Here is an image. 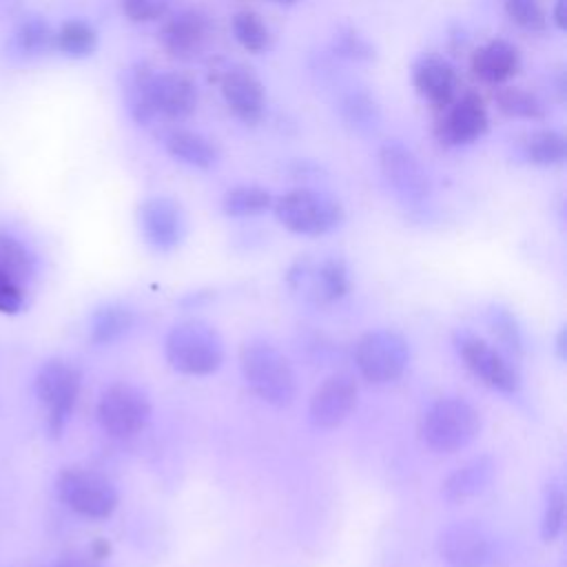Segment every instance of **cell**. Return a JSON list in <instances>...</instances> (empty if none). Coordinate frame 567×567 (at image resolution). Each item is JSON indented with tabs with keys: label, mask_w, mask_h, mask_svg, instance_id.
Here are the masks:
<instances>
[{
	"label": "cell",
	"mask_w": 567,
	"mask_h": 567,
	"mask_svg": "<svg viewBox=\"0 0 567 567\" xmlns=\"http://www.w3.org/2000/svg\"><path fill=\"white\" fill-rule=\"evenodd\" d=\"M470 66H472V73L481 82L498 86V84H505L507 80H512L518 73L520 53L512 42H507L503 38H496V40L485 42L483 47H478L472 53Z\"/></svg>",
	"instance_id": "obj_19"
},
{
	"label": "cell",
	"mask_w": 567,
	"mask_h": 567,
	"mask_svg": "<svg viewBox=\"0 0 567 567\" xmlns=\"http://www.w3.org/2000/svg\"><path fill=\"white\" fill-rule=\"evenodd\" d=\"M233 35L250 53L268 51L272 44V33L257 11L241 9L233 16Z\"/></svg>",
	"instance_id": "obj_29"
},
{
	"label": "cell",
	"mask_w": 567,
	"mask_h": 567,
	"mask_svg": "<svg viewBox=\"0 0 567 567\" xmlns=\"http://www.w3.org/2000/svg\"><path fill=\"white\" fill-rule=\"evenodd\" d=\"M354 365L370 383L396 381L410 363L408 341L392 330H370L354 343Z\"/></svg>",
	"instance_id": "obj_7"
},
{
	"label": "cell",
	"mask_w": 567,
	"mask_h": 567,
	"mask_svg": "<svg viewBox=\"0 0 567 567\" xmlns=\"http://www.w3.org/2000/svg\"><path fill=\"white\" fill-rule=\"evenodd\" d=\"M277 4H286V7H290V4H297L299 0H275Z\"/></svg>",
	"instance_id": "obj_42"
},
{
	"label": "cell",
	"mask_w": 567,
	"mask_h": 567,
	"mask_svg": "<svg viewBox=\"0 0 567 567\" xmlns=\"http://www.w3.org/2000/svg\"><path fill=\"white\" fill-rule=\"evenodd\" d=\"M439 551L452 567H483L492 556V545L481 527L454 523L441 532Z\"/></svg>",
	"instance_id": "obj_18"
},
{
	"label": "cell",
	"mask_w": 567,
	"mask_h": 567,
	"mask_svg": "<svg viewBox=\"0 0 567 567\" xmlns=\"http://www.w3.org/2000/svg\"><path fill=\"white\" fill-rule=\"evenodd\" d=\"M55 492L69 509L93 520L111 516L120 501L115 485L106 476L78 465L58 474Z\"/></svg>",
	"instance_id": "obj_6"
},
{
	"label": "cell",
	"mask_w": 567,
	"mask_h": 567,
	"mask_svg": "<svg viewBox=\"0 0 567 567\" xmlns=\"http://www.w3.org/2000/svg\"><path fill=\"white\" fill-rule=\"evenodd\" d=\"M246 385L266 403L286 408L297 396V374L290 359L266 339H248L239 352Z\"/></svg>",
	"instance_id": "obj_2"
},
{
	"label": "cell",
	"mask_w": 567,
	"mask_h": 567,
	"mask_svg": "<svg viewBox=\"0 0 567 567\" xmlns=\"http://www.w3.org/2000/svg\"><path fill=\"white\" fill-rule=\"evenodd\" d=\"M494 476V461L489 456H478L456 467L443 483V496L452 503L467 501L481 494Z\"/></svg>",
	"instance_id": "obj_21"
},
{
	"label": "cell",
	"mask_w": 567,
	"mask_h": 567,
	"mask_svg": "<svg viewBox=\"0 0 567 567\" xmlns=\"http://www.w3.org/2000/svg\"><path fill=\"white\" fill-rule=\"evenodd\" d=\"M412 86L432 109L443 111L458 95V75L447 60L423 55L412 66Z\"/></svg>",
	"instance_id": "obj_17"
},
{
	"label": "cell",
	"mask_w": 567,
	"mask_h": 567,
	"mask_svg": "<svg viewBox=\"0 0 567 567\" xmlns=\"http://www.w3.org/2000/svg\"><path fill=\"white\" fill-rule=\"evenodd\" d=\"M332 53L337 58L350 62H370L374 60V47L354 29V27H339L332 35Z\"/></svg>",
	"instance_id": "obj_33"
},
{
	"label": "cell",
	"mask_w": 567,
	"mask_h": 567,
	"mask_svg": "<svg viewBox=\"0 0 567 567\" xmlns=\"http://www.w3.org/2000/svg\"><path fill=\"white\" fill-rule=\"evenodd\" d=\"M339 113L343 122L357 131H374L381 122V109L377 100L361 89H352L341 95Z\"/></svg>",
	"instance_id": "obj_27"
},
{
	"label": "cell",
	"mask_w": 567,
	"mask_h": 567,
	"mask_svg": "<svg viewBox=\"0 0 567 567\" xmlns=\"http://www.w3.org/2000/svg\"><path fill=\"white\" fill-rule=\"evenodd\" d=\"M140 230L144 241L157 252L175 250L186 233L179 204L166 195H153L140 204Z\"/></svg>",
	"instance_id": "obj_14"
},
{
	"label": "cell",
	"mask_w": 567,
	"mask_h": 567,
	"mask_svg": "<svg viewBox=\"0 0 567 567\" xmlns=\"http://www.w3.org/2000/svg\"><path fill=\"white\" fill-rule=\"evenodd\" d=\"M272 195L268 188L257 184H237L221 197V210L228 217H252L272 208Z\"/></svg>",
	"instance_id": "obj_25"
},
{
	"label": "cell",
	"mask_w": 567,
	"mask_h": 567,
	"mask_svg": "<svg viewBox=\"0 0 567 567\" xmlns=\"http://www.w3.org/2000/svg\"><path fill=\"white\" fill-rule=\"evenodd\" d=\"M168 365L188 377H206L219 370L224 361V341L219 332L204 321L175 323L164 339Z\"/></svg>",
	"instance_id": "obj_3"
},
{
	"label": "cell",
	"mask_w": 567,
	"mask_h": 567,
	"mask_svg": "<svg viewBox=\"0 0 567 567\" xmlns=\"http://www.w3.org/2000/svg\"><path fill=\"white\" fill-rule=\"evenodd\" d=\"M507 18L529 33H543L549 24L547 11L540 0H503Z\"/></svg>",
	"instance_id": "obj_32"
},
{
	"label": "cell",
	"mask_w": 567,
	"mask_h": 567,
	"mask_svg": "<svg viewBox=\"0 0 567 567\" xmlns=\"http://www.w3.org/2000/svg\"><path fill=\"white\" fill-rule=\"evenodd\" d=\"M520 155L540 168L560 166L565 162V137L554 128H536L523 135Z\"/></svg>",
	"instance_id": "obj_24"
},
{
	"label": "cell",
	"mask_w": 567,
	"mask_h": 567,
	"mask_svg": "<svg viewBox=\"0 0 567 567\" xmlns=\"http://www.w3.org/2000/svg\"><path fill=\"white\" fill-rule=\"evenodd\" d=\"M277 221L295 235L319 237L343 221V206L312 188H292L272 202Z\"/></svg>",
	"instance_id": "obj_5"
},
{
	"label": "cell",
	"mask_w": 567,
	"mask_h": 567,
	"mask_svg": "<svg viewBox=\"0 0 567 567\" xmlns=\"http://www.w3.org/2000/svg\"><path fill=\"white\" fill-rule=\"evenodd\" d=\"M489 128V113L485 102L467 91L456 95L454 102L443 109V115L436 120L434 135L443 146H467L478 142Z\"/></svg>",
	"instance_id": "obj_12"
},
{
	"label": "cell",
	"mask_w": 567,
	"mask_h": 567,
	"mask_svg": "<svg viewBox=\"0 0 567 567\" xmlns=\"http://www.w3.org/2000/svg\"><path fill=\"white\" fill-rule=\"evenodd\" d=\"M24 303V286L0 270V312L16 315Z\"/></svg>",
	"instance_id": "obj_37"
},
{
	"label": "cell",
	"mask_w": 567,
	"mask_h": 567,
	"mask_svg": "<svg viewBox=\"0 0 567 567\" xmlns=\"http://www.w3.org/2000/svg\"><path fill=\"white\" fill-rule=\"evenodd\" d=\"M104 551H109V547H106L102 540H100V543H95V556H102Z\"/></svg>",
	"instance_id": "obj_40"
},
{
	"label": "cell",
	"mask_w": 567,
	"mask_h": 567,
	"mask_svg": "<svg viewBox=\"0 0 567 567\" xmlns=\"http://www.w3.org/2000/svg\"><path fill=\"white\" fill-rule=\"evenodd\" d=\"M489 326L496 332L498 341L514 354H523L525 350V341H523V332L514 319V315L505 308H492L489 310Z\"/></svg>",
	"instance_id": "obj_35"
},
{
	"label": "cell",
	"mask_w": 567,
	"mask_h": 567,
	"mask_svg": "<svg viewBox=\"0 0 567 567\" xmlns=\"http://www.w3.org/2000/svg\"><path fill=\"white\" fill-rule=\"evenodd\" d=\"M219 93L228 111L244 124H257L266 111V89L259 75L246 64H228L219 78Z\"/></svg>",
	"instance_id": "obj_13"
},
{
	"label": "cell",
	"mask_w": 567,
	"mask_h": 567,
	"mask_svg": "<svg viewBox=\"0 0 567 567\" xmlns=\"http://www.w3.org/2000/svg\"><path fill=\"white\" fill-rule=\"evenodd\" d=\"M133 326H135L133 308L124 303H106L91 315L89 337L97 346H109L122 339L124 334H128Z\"/></svg>",
	"instance_id": "obj_22"
},
{
	"label": "cell",
	"mask_w": 567,
	"mask_h": 567,
	"mask_svg": "<svg viewBox=\"0 0 567 567\" xmlns=\"http://www.w3.org/2000/svg\"><path fill=\"white\" fill-rule=\"evenodd\" d=\"M210 38V22L197 9L171 11L159 29V42L171 58H197Z\"/></svg>",
	"instance_id": "obj_15"
},
{
	"label": "cell",
	"mask_w": 567,
	"mask_h": 567,
	"mask_svg": "<svg viewBox=\"0 0 567 567\" xmlns=\"http://www.w3.org/2000/svg\"><path fill=\"white\" fill-rule=\"evenodd\" d=\"M80 370L62 359H49L35 374V396L47 410L51 436H60L80 394Z\"/></svg>",
	"instance_id": "obj_8"
},
{
	"label": "cell",
	"mask_w": 567,
	"mask_h": 567,
	"mask_svg": "<svg viewBox=\"0 0 567 567\" xmlns=\"http://www.w3.org/2000/svg\"><path fill=\"white\" fill-rule=\"evenodd\" d=\"M494 100H496V109L512 120L538 122V120H545L547 115L543 100L523 86H501Z\"/></svg>",
	"instance_id": "obj_26"
},
{
	"label": "cell",
	"mask_w": 567,
	"mask_h": 567,
	"mask_svg": "<svg viewBox=\"0 0 567 567\" xmlns=\"http://www.w3.org/2000/svg\"><path fill=\"white\" fill-rule=\"evenodd\" d=\"M122 95L128 117L140 126L155 120L182 122L195 113L199 91L179 71H157L148 62H135L122 73Z\"/></svg>",
	"instance_id": "obj_1"
},
{
	"label": "cell",
	"mask_w": 567,
	"mask_h": 567,
	"mask_svg": "<svg viewBox=\"0 0 567 567\" xmlns=\"http://www.w3.org/2000/svg\"><path fill=\"white\" fill-rule=\"evenodd\" d=\"M55 44V31L42 16H27L13 31L11 35V49L24 58H42L47 55Z\"/></svg>",
	"instance_id": "obj_23"
},
{
	"label": "cell",
	"mask_w": 567,
	"mask_h": 567,
	"mask_svg": "<svg viewBox=\"0 0 567 567\" xmlns=\"http://www.w3.org/2000/svg\"><path fill=\"white\" fill-rule=\"evenodd\" d=\"M357 408V381L346 374L337 372L317 385L310 399V419L317 427L332 430L341 425L352 410Z\"/></svg>",
	"instance_id": "obj_16"
},
{
	"label": "cell",
	"mask_w": 567,
	"mask_h": 567,
	"mask_svg": "<svg viewBox=\"0 0 567 567\" xmlns=\"http://www.w3.org/2000/svg\"><path fill=\"white\" fill-rule=\"evenodd\" d=\"M0 270L20 286H27L35 270L27 246L9 233H0Z\"/></svg>",
	"instance_id": "obj_30"
},
{
	"label": "cell",
	"mask_w": 567,
	"mask_h": 567,
	"mask_svg": "<svg viewBox=\"0 0 567 567\" xmlns=\"http://www.w3.org/2000/svg\"><path fill=\"white\" fill-rule=\"evenodd\" d=\"M377 159H379V171L383 179L403 202L419 204L427 199L432 190L430 177L425 175L419 157L405 144L396 140L383 142L379 146Z\"/></svg>",
	"instance_id": "obj_11"
},
{
	"label": "cell",
	"mask_w": 567,
	"mask_h": 567,
	"mask_svg": "<svg viewBox=\"0 0 567 567\" xmlns=\"http://www.w3.org/2000/svg\"><path fill=\"white\" fill-rule=\"evenodd\" d=\"M164 151L177 159L179 164H186L197 171H210L219 162V148L213 140L206 135L190 131V128H171L162 137Z\"/></svg>",
	"instance_id": "obj_20"
},
{
	"label": "cell",
	"mask_w": 567,
	"mask_h": 567,
	"mask_svg": "<svg viewBox=\"0 0 567 567\" xmlns=\"http://www.w3.org/2000/svg\"><path fill=\"white\" fill-rule=\"evenodd\" d=\"M55 567H91V565H84V563H60Z\"/></svg>",
	"instance_id": "obj_41"
},
{
	"label": "cell",
	"mask_w": 567,
	"mask_h": 567,
	"mask_svg": "<svg viewBox=\"0 0 567 567\" xmlns=\"http://www.w3.org/2000/svg\"><path fill=\"white\" fill-rule=\"evenodd\" d=\"M551 20H554V24H556L558 31H563V29L567 27V0H554Z\"/></svg>",
	"instance_id": "obj_38"
},
{
	"label": "cell",
	"mask_w": 567,
	"mask_h": 567,
	"mask_svg": "<svg viewBox=\"0 0 567 567\" xmlns=\"http://www.w3.org/2000/svg\"><path fill=\"white\" fill-rule=\"evenodd\" d=\"M315 290L323 301H339L350 292V272L343 259L330 257L317 266Z\"/></svg>",
	"instance_id": "obj_31"
},
{
	"label": "cell",
	"mask_w": 567,
	"mask_h": 567,
	"mask_svg": "<svg viewBox=\"0 0 567 567\" xmlns=\"http://www.w3.org/2000/svg\"><path fill=\"white\" fill-rule=\"evenodd\" d=\"M175 0H120V9L126 20L135 24L164 20L173 11Z\"/></svg>",
	"instance_id": "obj_34"
},
{
	"label": "cell",
	"mask_w": 567,
	"mask_h": 567,
	"mask_svg": "<svg viewBox=\"0 0 567 567\" xmlns=\"http://www.w3.org/2000/svg\"><path fill=\"white\" fill-rule=\"evenodd\" d=\"M481 432L478 410L463 396L434 401L421 419V439L434 452H456L467 447Z\"/></svg>",
	"instance_id": "obj_4"
},
{
	"label": "cell",
	"mask_w": 567,
	"mask_h": 567,
	"mask_svg": "<svg viewBox=\"0 0 567 567\" xmlns=\"http://www.w3.org/2000/svg\"><path fill=\"white\" fill-rule=\"evenodd\" d=\"M97 423L113 439L137 436L151 421L148 396L131 383L109 385L97 401Z\"/></svg>",
	"instance_id": "obj_9"
},
{
	"label": "cell",
	"mask_w": 567,
	"mask_h": 567,
	"mask_svg": "<svg viewBox=\"0 0 567 567\" xmlns=\"http://www.w3.org/2000/svg\"><path fill=\"white\" fill-rule=\"evenodd\" d=\"M454 348L465 368L492 390L503 394H516L520 390V374L516 365L478 334L458 330L454 334Z\"/></svg>",
	"instance_id": "obj_10"
},
{
	"label": "cell",
	"mask_w": 567,
	"mask_h": 567,
	"mask_svg": "<svg viewBox=\"0 0 567 567\" xmlns=\"http://www.w3.org/2000/svg\"><path fill=\"white\" fill-rule=\"evenodd\" d=\"M55 51L66 58H89L97 49V31L84 20H66L55 31Z\"/></svg>",
	"instance_id": "obj_28"
},
{
	"label": "cell",
	"mask_w": 567,
	"mask_h": 567,
	"mask_svg": "<svg viewBox=\"0 0 567 567\" xmlns=\"http://www.w3.org/2000/svg\"><path fill=\"white\" fill-rule=\"evenodd\" d=\"M565 523V496L560 487H551L545 498V509H543V520H540V536L545 543H554Z\"/></svg>",
	"instance_id": "obj_36"
},
{
	"label": "cell",
	"mask_w": 567,
	"mask_h": 567,
	"mask_svg": "<svg viewBox=\"0 0 567 567\" xmlns=\"http://www.w3.org/2000/svg\"><path fill=\"white\" fill-rule=\"evenodd\" d=\"M565 348H567V339H565V330H560L558 341H556V350H558V357H560V359H565Z\"/></svg>",
	"instance_id": "obj_39"
}]
</instances>
